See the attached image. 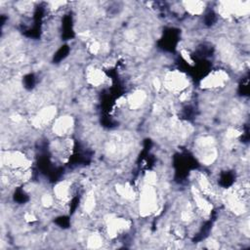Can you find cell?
I'll return each instance as SVG.
<instances>
[{"mask_svg":"<svg viewBox=\"0 0 250 250\" xmlns=\"http://www.w3.org/2000/svg\"><path fill=\"white\" fill-rule=\"evenodd\" d=\"M2 169L10 171H23L31 169L32 161L28 155L20 149H3L1 153Z\"/></svg>","mask_w":250,"mask_h":250,"instance_id":"obj_1","label":"cell"},{"mask_svg":"<svg viewBox=\"0 0 250 250\" xmlns=\"http://www.w3.org/2000/svg\"><path fill=\"white\" fill-rule=\"evenodd\" d=\"M147 101V94L143 89H136L126 97V104L132 110H138L143 107Z\"/></svg>","mask_w":250,"mask_h":250,"instance_id":"obj_10","label":"cell"},{"mask_svg":"<svg viewBox=\"0 0 250 250\" xmlns=\"http://www.w3.org/2000/svg\"><path fill=\"white\" fill-rule=\"evenodd\" d=\"M53 194L56 202L61 204H66L71 199L73 194V184L71 181L63 180L54 186Z\"/></svg>","mask_w":250,"mask_h":250,"instance_id":"obj_8","label":"cell"},{"mask_svg":"<svg viewBox=\"0 0 250 250\" xmlns=\"http://www.w3.org/2000/svg\"><path fill=\"white\" fill-rule=\"evenodd\" d=\"M139 212L142 217L154 214L158 209V194L154 186L144 183L138 195Z\"/></svg>","mask_w":250,"mask_h":250,"instance_id":"obj_2","label":"cell"},{"mask_svg":"<svg viewBox=\"0 0 250 250\" xmlns=\"http://www.w3.org/2000/svg\"><path fill=\"white\" fill-rule=\"evenodd\" d=\"M85 78L87 83L92 87H101L102 85H104L108 79L103 69L94 65L87 67L85 71Z\"/></svg>","mask_w":250,"mask_h":250,"instance_id":"obj_9","label":"cell"},{"mask_svg":"<svg viewBox=\"0 0 250 250\" xmlns=\"http://www.w3.org/2000/svg\"><path fill=\"white\" fill-rule=\"evenodd\" d=\"M87 245L90 248H99L102 247L103 243H104V237L102 235V233L100 232H92L88 238H87Z\"/></svg>","mask_w":250,"mask_h":250,"instance_id":"obj_14","label":"cell"},{"mask_svg":"<svg viewBox=\"0 0 250 250\" xmlns=\"http://www.w3.org/2000/svg\"><path fill=\"white\" fill-rule=\"evenodd\" d=\"M115 191L120 198L126 201H133L136 197H138L134 187L127 182L115 185Z\"/></svg>","mask_w":250,"mask_h":250,"instance_id":"obj_11","label":"cell"},{"mask_svg":"<svg viewBox=\"0 0 250 250\" xmlns=\"http://www.w3.org/2000/svg\"><path fill=\"white\" fill-rule=\"evenodd\" d=\"M181 4L183 9L192 17L201 16L207 8L206 3L202 1H184Z\"/></svg>","mask_w":250,"mask_h":250,"instance_id":"obj_12","label":"cell"},{"mask_svg":"<svg viewBox=\"0 0 250 250\" xmlns=\"http://www.w3.org/2000/svg\"><path fill=\"white\" fill-rule=\"evenodd\" d=\"M74 119L70 115H62L56 117L51 124L52 132L58 138H67L73 132Z\"/></svg>","mask_w":250,"mask_h":250,"instance_id":"obj_7","label":"cell"},{"mask_svg":"<svg viewBox=\"0 0 250 250\" xmlns=\"http://www.w3.org/2000/svg\"><path fill=\"white\" fill-rule=\"evenodd\" d=\"M57 116V107L56 105L50 104L43 106L40 108L30 120V124L32 127L36 129H42L52 124Z\"/></svg>","mask_w":250,"mask_h":250,"instance_id":"obj_6","label":"cell"},{"mask_svg":"<svg viewBox=\"0 0 250 250\" xmlns=\"http://www.w3.org/2000/svg\"><path fill=\"white\" fill-rule=\"evenodd\" d=\"M161 81L162 88L174 95H180L184 91L188 90L189 86V79L188 75L178 69L167 71Z\"/></svg>","mask_w":250,"mask_h":250,"instance_id":"obj_3","label":"cell"},{"mask_svg":"<svg viewBox=\"0 0 250 250\" xmlns=\"http://www.w3.org/2000/svg\"><path fill=\"white\" fill-rule=\"evenodd\" d=\"M97 206V198L94 191H88L82 202V210L86 214H92Z\"/></svg>","mask_w":250,"mask_h":250,"instance_id":"obj_13","label":"cell"},{"mask_svg":"<svg viewBox=\"0 0 250 250\" xmlns=\"http://www.w3.org/2000/svg\"><path fill=\"white\" fill-rule=\"evenodd\" d=\"M218 14L224 19H236L246 17L250 11L248 1H223L218 3Z\"/></svg>","mask_w":250,"mask_h":250,"instance_id":"obj_4","label":"cell"},{"mask_svg":"<svg viewBox=\"0 0 250 250\" xmlns=\"http://www.w3.org/2000/svg\"><path fill=\"white\" fill-rule=\"evenodd\" d=\"M229 80V75L225 69H215L205 75L200 81L203 90H220L225 88Z\"/></svg>","mask_w":250,"mask_h":250,"instance_id":"obj_5","label":"cell"}]
</instances>
